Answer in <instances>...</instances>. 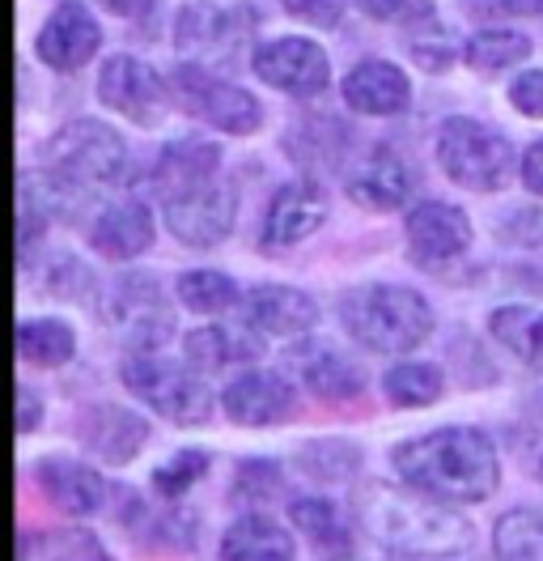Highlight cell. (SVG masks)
Segmentation results:
<instances>
[{
  "label": "cell",
  "instance_id": "obj_1",
  "mask_svg": "<svg viewBox=\"0 0 543 561\" xmlns=\"http://www.w3.org/2000/svg\"><path fill=\"white\" fill-rule=\"evenodd\" d=\"M391 472L450 506H480L501 490V447L480 425H438L391 447Z\"/></svg>",
  "mask_w": 543,
  "mask_h": 561
},
{
  "label": "cell",
  "instance_id": "obj_2",
  "mask_svg": "<svg viewBox=\"0 0 543 561\" xmlns=\"http://www.w3.org/2000/svg\"><path fill=\"white\" fill-rule=\"evenodd\" d=\"M353 515L366 540L400 558L441 561L475 545V524L463 515V506L429 497L404 481H361L353 493Z\"/></svg>",
  "mask_w": 543,
  "mask_h": 561
},
{
  "label": "cell",
  "instance_id": "obj_3",
  "mask_svg": "<svg viewBox=\"0 0 543 561\" xmlns=\"http://www.w3.org/2000/svg\"><path fill=\"white\" fill-rule=\"evenodd\" d=\"M336 316L348 341H357L370 353H382V357L416 353L438 328L429 298L412 285H395V280H373V285L344 289L336 302Z\"/></svg>",
  "mask_w": 543,
  "mask_h": 561
},
{
  "label": "cell",
  "instance_id": "obj_4",
  "mask_svg": "<svg viewBox=\"0 0 543 561\" xmlns=\"http://www.w3.org/2000/svg\"><path fill=\"white\" fill-rule=\"evenodd\" d=\"M119 383L132 391L136 400L178 430L208 425L221 409V391H212L208 375H200L187 357H166V353H128L119 362Z\"/></svg>",
  "mask_w": 543,
  "mask_h": 561
},
{
  "label": "cell",
  "instance_id": "obj_5",
  "mask_svg": "<svg viewBox=\"0 0 543 561\" xmlns=\"http://www.w3.org/2000/svg\"><path fill=\"white\" fill-rule=\"evenodd\" d=\"M94 311L102 328L124 345V353H166L178 332L166 285L158 273H145V268L106 280Z\"/></svg>",
  "mask_w": 543,
  "mask_h": 561
},
{
  "label": "cell",
  "instance_id": "obj_6",
  "mask_svg": "<svg viewBox=\"0 0 543 561\" xmlns=\"http://www.w3.org/2000/svg\"><path fill=\"white\" fill-rule=\"evenodd\" d=\"M518 153L506 133L472 115H450L438 128V167L441 175L467 192H501L518 171Z\"/></svg>",
  "mask_w": 543,
  "mask_h": 561
},
{
  "label": "cell",
  "instance_id": "obj_7",
  "mask_svg": "<svg viewBox=\"0 0 543 561\" xmlns=\"http://www.w3.org/2000/svg\"><path fill=\"white\" fill-rule=\"evenodd\" d=\"M170 103L178 106L183 115L200 119L208 128L226 133V137H251L264 128V106L251 90H242L234 81H226L217 69L208 65H174L166 77Z\"/></svg>",
  "mask_w": 543,
  "mask_h": 561
},
{
  "label": "cell",
  "instance_id": "obj_8",
  "mask_svg": "<svg viewBox=\"0 0 543 561\" xmlns=\"http://www.w3.org/2000/svg\"><path fill=\"white\" fill-rule=\"evenodd\" d=\"M43 167L77 179L81 187H119L128 183L132 153L128 140L102 119H72L43 145Z\"/></svg>",
  "mask_w": 543,
  "mask_h": 561
},
{
  "label": "cell",
  "instance_id": "obj_9",
  "mask_svg": "<svg viewBox=\"0 0 543 561\" xmlns=\"http://www.w3.org/2000/svg\"><path fill=\"white\" fill-rule=\"evenodd\" d=\"M280 366L293 375V383L302 387L310 400H323V404H353L370 387L366 366L353 353L339 350L327 336H314V332L289 341L280 353Z\"/></svg>",
  "mask_w": 543,
  "mask_h": 561
},
{
  "label": "cell",
  "instance_id": "obj_10",
  "mask_svg": "<svg viewBox=\"0 0 543 561\" xmlns=\"http://www.w3.org/2000/svg\"><path fill=\"white\" fill-rule=\"evenodd\" d=\"M302 387L285 366H242L230 383L221 387V413L242 430H268L298 413Z\"/></svg>",
  "mask_w": 543,
  "mask_h": 561
},
{
  "label": "cell",
  "instance_id": "obj_11",
  "mask_svg": "<svg viewBox=\"0 0 543 561\" xmlns=\"http://www.w3.org/2000/svg\"><path fill=\"white\" fill-rule=\"evenodd\" d=\"M162 221L183 247L208 251V247L226 243L238 221V187L221 175L208 179V183L183 192V196L162 201Z\"/></svg>",
  "mask_w": 543,
  "mask_h": 561
},
{
  "label": "cell",
  "instance_id": "obj_12",
  "mask_svg": "<svg viewBox=\"0 0 543 561\" xmlns=\"http://www.w3.org/2000/svg\"><path fill=\"white\" fill-rule=\"evenodd\" d=\"M255 26V13H246L242 4L226 9V4H208L196 0L178 13L174 22V47L183 60L192 65H208V69H221L226 60H234L242 51V43Z\"/></svg>",
  "mask_w": 543,
  "mask_h": 561
},
{
  "label": "cell",
  "instance_id": "obj_13",
  "mask_svg": "<svg viewBox=\"0 0 543 561\" xmlns=\"http://www.w3.org/2000/svg\"><path fill=\"white\" fill-rule=\"evenodd\" d=\"M77 447L90 459H99L102 468H128L153 438V425L145 413H136L128 404H111V400H99V404H85L77 413Z\"/></svg>",
  "mask_w": 543,
  "mask_h": 561
},
{
  "label": "cell",
  "instance_id": "obj_14",
  "mask_svg": "<svg viewBox=\"0 0 543 561\" xmlns=\"http://www.w3.org/2000/svg\"><path fill=\"white\" fill-rule=\"evenodd\" d=\"M251 69H255V77L264 85L280 90V94H293V99H314L332 81L327 51L314 38H302V35L264 38L255 47V56H251Z\"/></svg>",
  "mask_w": 543,
  "mask_h": 561
},
{
  "label": "cell",
  "instance_id": "obj_15",
  "mask_svg": "<svg viewBox=\"0 0 543 561\" xmlns=\"http://www.w3.org/2000/svg\"><path fill=\"white\" fill-rule=\"evenodd\" d=\"M99 103L111 106L115 115L140 124V128H153L170 103V85L153 65H145V60L128 56V51H119V56H106L102 60Z\"/></svg>",
  "mask_w": 543,
  "mask_h": 561
},
{
  "label": "cell",
  "instance_id": "obj_16",
  "mask_svg": "<svg viewBox=\"0 0 543 561\" xmlns=\"http://www.w3.org/2000/svg\"><path fill=\"white\" fill-rule=\"evenodd\" d=\"M404 239L412 264L420 268H446L472 251V217L450 201H420L404 217Z\"/></svg>",
  "mask_w": 543,
  "mask_h": 561
},
{
  "label": "cell",
  "instance_id": "obj_17",
  "mask_svg": "<svg viewBox=\"0 0 543 561\" xmlns=\"http://www.w3.org/2000/svg\"><path fill=\"white\" fill-rule=\"evenodd\" d=\"M289 524L314 549L319 561H366L361 549V524L353 515V506L344 511L336 497L323 493H302L289 502Z\"/></svg>",
  "mask_w": 543,
  "mask_h": 561
},
{
  "label": "cell",
  "instance_id": "obj_18",
  "mask_svg": "<svg viewBox=\"0 0 543 561\" xmlns=\"http://www.w3.org/2000/svg\"><path fill=\"white\" fill-rule=\"evenodd\" d=\"M242 323H251L259 336L268 341H298L310 336L323 319V307L314 294H305L298 285H280V280H264V285H251L242 294Z\"/></svg>",
  "mask_w": 543,
  "mask_h": 561
},
{
  "label": "cell",
  "instance_id": "obj_19",
  "mask_svg": "<svg viewBox=\"0 0 543 561\" xmlns=\"http://www.w3.org/2000/svg\"><path fill=\"white\" fill-rule=\"evenodd\" d=\"M102 47V26L90 13V4L81 0H60L51 9V18L38 26L34 35V56L56 72H77L85 69Z\"/></svg>",
  "mask_w": 543,
  "mask_h": 561
},
{
  "label": "cell",
  "instance_id": "obj_20",
  "mask_svg": "<svg viewBox=\"0 0 543 561\" xmlns=\"http://www.w3.org/2000/svg\"><path fill=\"white\" fill-rule=\"evenodd\" d=\"M34 485L47 497V506H56L68 519H90L106 511L111 502V481L102 477L94 463L68 456H43L34 459Z\"/></svg>",
  "mask_w": 543,
  "mask_h": 561
},
{
  "label": "cell",
  "instance_id": "obj_21",
  "mask_svg": "<svg viewBox=\"0 0 543 561\" xmlns=\"http://www.w3.org/2000/svg\"><path fill=\"white\" fill-rule=\"evenodd\" d=\"M323 221H327V192L319 187V179H289L272 192L259 239H264V247L289 251V247L305 243L310 234H319Z\"/></svg>",
  "mask_w": 543,
  "mask_h": 561
},
{
  "label": "cell",
  "instance_id": "obj_22",
  "mask_svg": "<svg viewBox=\"0 0 543 561\" xmlns=\"http://www.w3.org/2000/svg\"><path fill=\"white\" fill-rule=\"evenodd\" d=\"M119 524L136 545H145L153 553H192L200 545V515L187 511L183 502L158 497V493H153V502L128 493Z\"/></svg>",
  "mask_w": 543,
  "mask_h": 561
},
{
  "label": "cell",
  "instance_id": "obj_23",
  "mask_svg": "<svg viewBox=\"0 0 543 561\" xmlns=\"http://www.w3.org/2000/svg\"><path fill=\"white\" fill-rule=\"evenodd\" d=\"M90 247L94 255L111 260V264H132L136 255H145L153 239H158V221H153V209L140 201V196H128V201H115V205H102L94 217H90Z\"/></svg>",
  "mask_w": 543,
  "mask_h": 561
},
{
  "label": "cell",
  "instance_id": "obj_24",
  "mask_svg": "<svg viewBox=\"0 0 543 561\" xmlns=\"http://www.w3.org/2000/svg\"><path fill=\"white\" fill-rule=\"evenodd\" d=\"M412 187H416L412 167H407L404 158H395L391 149H373V153H366L357 167H348V175H344L348 201L361 205V209H370V213L404 209L407 196H412Z\"/></svg>",
  "mask_w": 543,
  "mask_h": 561
},
{
  "label": "cell",
  "instance_id": "obj_25",
  "mask_svg": "<svg viewBox=\"0 0 543 561\" xmlns=\"http://www.w3.org/2000/svg\"><path fill=\"white\" fill-rule=\"evenodd\" d=\"M217 561H298V531L272 511H246L221 531Z\"/></svg>",
  "mask_w": 543,
  "mask_h": 561
},
{
  "label": "cell",
  "instance_id": "obj_26",
  "mask_svg": "<svg viewBox=\"0 0 543 561\" xmlns=\"http://www.w3.org/2000/svg\"><path fill=\"white\" fill-rule=\"evenodd\" d=\"M339 94H344L348 111H357V115L391 119V115H404L412 106V81L391 60H361L344 72Z\"/></svg>",
  "mask_w": 543,
  "mask_h": 561
},
{
  "label": "cell",
  "instance_id": "obj_27",
  "mask_svg": "<svg viewBox=\"0 0 543 561\" xmlns=\"http://www.w3.org/2000/svg\"><path fill=\"white\" fill-rule=\"evenodd\" d=\"M264 345L268 336H259L251 323H200L183 336V357L200 375H217V370L251 366L255 357H264Z\"/></svg>",
  "mask_w": 543,
  "mask_h": 561
},
{
  "label": "cell",
  "instance_id": "obj_28",
  "mask_svg": "<svg viewBox=\"0 0 543 561\" xmlns=\"http://www.w3.org/2000/svg\"><path fill=\"white\" fill-rule=\"evenodd\" d=\"M221 171V145L208 137H174L162 145V153L149 167V183L158 187V196H183L192 187H200Z\"/></svg>",
  "mask_w": 543,
  "mask_h": 561
},
{
  "label": "cell",
  "instance_id": "obj_29",
  "mask_svg": "<svg viewBox=\"0 0 543 561\" xmlns=\"http://www.w3.org/2000/svg\"><path fill=\"white\" fill-rule=\"evenodd\" d=\"M293 468L314 485H357L366 472V447L344 434L305 438L293 447Z\"/></svg>",
  "mask_w": 543,
  "mask_h": 561
},
{
  "label": "cell",
  "instance_id": "obj_30",
  "mask_svg": "<svg viewBox=\"0 0 543 561\" xmlns=\"http://www.w3.org/2000/svg\"><path fill=\"white\" fill-rule=\"evenodd\" d=\"M353 133L339 124L336 115H305L285 133V153L302 167L305 175H323V171H339L344 153H348Z\"/></svg>",
  "mask_w": 543,
  "mask_h": 561
},
{
  "label": "cell",
  "instance_id": "obj_31",
  "mask_svg": "<svg viewBox=\"0 0 543 561\" xmlns=\"http://www.w3.org/2000/svg\"><path fill=\"white\" fill-rule=\"evenodd\" d=\"M488 336L518 357L527 370L543 375V307L531 302H506L488 316Z\"/></svg>",
  "mask_w": 543,
  "mask_h": 561
},
{
  "label": "cell",
  "instance_id": "obj_32",
  "mask_svg": "<svg viewBox=\"0 0 543 561\" xmlns=\"http://www.w3.org/2000/svg\"><path fill=\"white\" fill-rule=\"evenodd\" d=\"M18 357L34 370H56L77 357V328L60 316H31L18 323Z\"/></svg>",
  "mask_w": 543,
  "mask_h": 561
},
{
  "label": "cell",
  "instance_id": "obj_33",
  "mask_svg": "<svg viewBox=\"0 0 543 561\" xmlns=\"http://www.w3.org/2000/svg\"><path fill=\"white\" fill-rule=\"evenodd\" d=\"M382 396L395 409H434L446 396V370L438 362H416L400 357L382 370Z\"/></svg>",
  "mask_w": 543,
  "mask_h": 561
},
{
  "label": "cell",
  "instance_id": "obj_34",
  "mask_svg": "<svg viewBox=\"0 0 543 561\" xmlns=\"http://www.w3.org/2000/svg\"><path fill=\"white\" fill-rule=\"evenodd\" d=\"M174 298L183 311L200 319H221L230 316L234 307H242V289L230 273L221 268H187L174 277Z\"/></svg>",
  "mask_w": 543,
  "mask_h": 561
},
{
  "label": "cell",
  "instance_id": "obj_35",
  "mask_svg": "<svg viewBox=\"0 0 543 561\" xmlns=\"http://www.w3.org/2000/svg\"><path fill=\"white\" fill-rule=\"evenodd\" d=\"M22 561H115L90 527H51V531H22L18 536Z\"/></svg>",
  "mask_w": 543,
  "mask_h": 561
},
{
  "label": "cell",
  "instance_id": "obj_36",
  "mask_svg": "<svg viewBox=\"0 0 543 561\" xmlns=\"http://www.w3.org/2000/svg\"><path fill=\"white\" fill-rule=\"evenodd\" d=\"M493 558L497 561H543V506L522 502L497 515L493 524Z\"/></svg>",
  "mask_w": 543,
  "mask_h": 561
},
{
  "label": "cell",
  "instance_id": "obj_37",
  "mask_svg": "<svg viewBox=\"0 0 543 561\" xmlns=\"http://www.w3.org/2000/svg\"><path fill=\"white\" fill-rule=\"evenodd\" d=\"M531 56V38L522 31H509V26H488V31H475L463 43V60L475 72H506L513 65H522Z\"/></svg>",
  "mask_w": 543,
  "mask_h": 561
},
{
  "label": "cell",
  "instance_id": "obj_38",
  "mask_svg": "<svg viewBox=\"0 0 543 561\" xmlns=\"http://www.w3.org/2000/svg\"><path fill=\"white\" fill-rule=\"evenodd\" d=\"M208 472H212V451H204V447H178V451H170L149 472V490L158 493V497H166V502H183Z\"/></svg>",
  "mask_w": 543,
  "mask_h": 561
},
{
  "label": "cell",
  "instance_id": "obj_39",
  "mask_svg": "<svg viewBox=\"0 0 543 561\" xmlns=\"http://www.w3.org/2000/svg\"><path fill=\"white\" fill-rule=\"evenodd\" d=\"M230 490H234L238 502H246V506L259 511V506H268V502L289 493V468H285V459L246 456V459H238Z\"/></svg>",
  "mask_w": 543,
  "mask_h": 561
},
{
  "label": "cell",
  "instance_id": "obj_40",
  "mask_svg": "<svg viewBox=\"0 0 543 561\" xmlns=\"http://www.w3.org/2000/svg\"><path fill=\"white\" fill-rule=\"evenodd\" d=\"M43 285H47V294L60 298V302H99V294H102L94 268H90L85 260H77L72 251H60V255L47 264Z\"/></svg>",
  "mask_w": 543,
  "mask_h": 561
},
{
  "label": "cell",
  "instance_id": "obj_41",
  "mask_svg": "<svg viewBox=\"0 0 543 561\" xmlns=\"http://www.w3.org/2000/svg\"><path fill=\"white\" fill-rule=\"evenodd\" d=\"M357 9H361L366 18H373V22L400 26L407 35L438 22V4H434V0H357Z\"/></svg>",
  "mask_w": 543,
  "mask_h": 561
},
{
  "label": "cell",
  "instance_id": "obj_42",
  "mask_svg": "<svg viewBox=\"0 0 543 561\" xmlns=\"http://www.w3.org/2000/svg\"><path fill=\"white\" fill-rule=\"evenodd\" d=\"M412 60L420 65V69L429 72H446L454 65V38L446 35V26H420V31H412Z\"/></svg>",
  "mask_w": 543,
  "mask_h": 561
},
{
  "label": "cell",
  "instance_id": "obj_43",
  "mask_svg": "<svg viewBox=\"0 0 543 561\" xmlns=\"http://www.w3.org/2000/svg\"><path fill=\"white\" fill-rule=\"evenodd\" d=\"M280 4L289 18H298L305 26H336L348 13V4H357V0H280Z\"/></svg>",
  "mask_w": 543,
  "mask_h": 561
},
{
  "label": "cell",
  "instance_id": "obj_44",
  "mask_svg": "<svg viewBox=\"0 0 543 561\" xmlns=\"http://www.w3.org/2000/svg\"><path fill=\"white\" fill-rule=\"evenodd\" d=\"M509 106L527 119H543V69L518 72L509 81Z\"/></svg>",
  "mask_w": 543,
  "mask_h": 561
},
{
  "label": "cell",
  "instance_id": "obj_45",
  "mask_svg": "<svg viewBox=\"0 0 543 561\" xmlns=\"http://www.w3.org/2000/svg\"><path fill=\"white\" fill-rule=\"evenodd\" d=\"M43 421H47V400H43V391L31 383H18V434H22V438H26V434H38Z\"/></svg>",
  "mask_w": 543,
  "mask_h": 561
},
{
  "label": "cell",
  "instance_id": "obj_46",
  "mask_svg": "<svg viewBox=\"0 0 543 561\" xmlns=\"http://www.w3.org/2000/svg\"><path fill=\"white\" fill-rule=\"evenodd\" d=\"M509 447H513L518 463L543 485V430H518V434L509 438Z\"/></svg>",
  "mask_w": 543,
  "mask_h": 561
},
{
  "label": "cell",
  "instance_id": "obj_47",
  "mask_svg": "<svg viewBox=\"0 0 543 561\" xmlns=\"http://www.w3.org/2000/svg\"><path fill=\"white\" fill-rule=\"evenodd\" d=\"M518 179H522V187H527L531 196L543 201V137L527 145V153H522V162H518Z\"/></svg>",
  "mask_w": 543,
  "mask_h": 561
},
{
  "label": "cell",
  "instance_id": "obj_48",
  "mask_svg": "<svg viewBox=\"0 0 543 561\" xmlns=\"http://www.w3.org/2000/svg\"><path fill=\"white\" fill-rule=\"evenodd\" d=\"M149 4H153V0H102V9H111V13H119V18H140Z\"/></svg>",
  "mask_w": 543,
  "mask_h": 561
},
{
  "label": "cell",
  "instance_id": "obj_49",
  "mask_svg": "<svg viewBox=\"0 0 543 561\" xmlns=\"http://www.w3.org/2000/svg\"><path fill=\"white\" fill-rule=\"evenodd\" d=\"M540 13H543V0H540Z\"/></svg>",
  "mask_w": 543,
  "mask_h": 561
},
{
  "label": "cell",
  "instance_id": "obj_50",
  "mask_svg": "<svg viewBox=\"0 0 543 561\" xmlns=\"http://www.w3.org/2000/svg\"><path fill=\"white\" fill-rule=\"evenodd\" d=\"M441 561H446V558H441Z\"/></svg>",
  "mask_w": 543,
  "mask_h": 561
}]
</instances>
